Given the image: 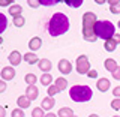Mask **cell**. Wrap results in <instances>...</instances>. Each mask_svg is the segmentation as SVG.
Masks as SVG:
<instances>
[{
	"instance_id": "cell-36",
	"label": "cell",
	"mask_w": 120,
	"mask_h": 117,
	"mask_svg": "<svg viewBox=\"0 0 120 117\" xmlns=\"http://www.w3.org/2000/svg\"><path fill=\"white\" fill-rule=\"evenodd\" d=\"M5 90H6V81H0V93H3V92H5Z\"/></svg>"
},
{
	"instance_id": "cell-20",
	"label": "cell",
	"mask_w": 120,
	"mask_h": 117,
	"mask_svg": "<svg viewBox=\"0 0 120 117\" xmlns=\"http://www.w3.org/2000/svg\"><path fill=\"white\" fill-rule=\"evenodd\" d=\"M104 48H105L107 51L112 53L116 48H117V44L114 42V39H108V41H105V42H104Z\"/></svg>"
},
{
	"instance_id": "cell-28",
	"label": "cell",
	"mask_w": 120,
	"mask_h": 117,
	"mask_svg": "<svg viewBox=\"0 0 120 117\" xmlns=\"http://www.w3.org/2000/svg\"><path fill=\"white\" fill-rule=\"evenodd\" d=\"M12 117H24V110H21V108H15L12 110Z\"/></svg>"
},
{
	"instance_id": "cell-8",
	"label": "cell",
	"mask_w": 120,
	"mask_h": 117,
	"mask_svg": "<svg viewBox=\"0 0 120 117\" xmlns=\"http://www.w3.org/2000/svg\"><path fill=\"white\" fill-rule=\"evenodd\" d=\"M22 59H24V57L21 56L20 51H12V53L9 54V57H8V60H9V63H11L12 66H18V65L22 62Z\"/></svg>"
},
{
	"instance_id": "cell-37",
	"label": "cell",
	"mask_w": 120,
	"mask_h": 117,
	"mask_svg": "<svg viewBox=\"0 0 120 117\" xmlns=\"http://www.w3.org/2000/svg\"><path fill=\"white\" fill-rule=\"evenodd\" d=\"M112 39H114V42L119 45V44H120V33H116V35L112 36Z\"/></svg>"
},
{
	"instance_id": "cell-11",
	"label": "cell",
	"mask_w": 120,
	"mask_h": 117,
	"mask_svg": "<svg viewBox=\"0 0 120 117\" xmlns=\"http://www.w3.org/2000/svg\"><path fill=\"white\" fill-rule=\"evenodd\" d=\"M26 96H27L30 101H35L36 98L39 96V90H38L36 86H27V89H26Z\"/></svg>"
},
{
	"instance_id": "cell-39",
	"label": "cell",
	"mask_w": 120,
	"mask_h": 117,
	"mask_svg": "<svg viewBox=\"0 0 120 117\" xmlns=\"http://www.w3.org/2000/svg\"><path fill=\"white\" fill-rule=\"evenodd\" d=\"M6 116V111H5V107L0 108V117H5Z\"/></svg>"
},
{
	"instance_id": "cell-5",
	"label": "cell",
	"mask_w": 120,
	"mask_h": 117,
	"mask_svg": "<svg viewBox=\"0 0 120 117\" xmlns=\"http://www.w3.org/2000/svg\"><path fill=\"white\" fill-rule=\"evenodd\" d=\"M77 72L80 75H87L90 71H92V68H90V62H89V57L86 54L80 56V57H77Z\"/></svg>"
},
{
	"instance_id": "cell-34",
	"label": "cell",
	"mask_w": 120,
	"mask_h": 117,
	"mask_svg": "<svg viewBox=\"0 0 120 117\" xmlns=\"http://www.w3.org/2000/svg\"><path fill=\"white\" fill-rule=\"evenodd\" d=\"M0 20H2V23H3V29L0 30V32H5V29H6V17L3 14H0Z\"/></svg>"
},
{
	"instance_id": "cell-16",
	"label": "cell",
	"mask_w": 120,
	"mask_h": 117,
	"mask_svg": "<svg viewBox=\"0 0 120 117\" xmlns=\"http://www.w3.org/2000/svg\"><path fill=\"white\" fill-rule=\"evenodd\" d=\"M104 66H105V69H107V71H110L111 74H112V72H114V71L119 68L117 62H116L114 59H107V60L104 62Z\"/></svg>"
},
{
	"instance_id": "cell-2",
	"label": "cell",
	"mask_w": 120,
	"mask_h": 117,
	"mask_svg": "<svg viewBox=\"0 0 120 117\" xmlns=\"http://www.w3.org/2000/svg\"><path fill=\"white\" fill-rule=\"evenodd\" d=\"M99 21L95 12H86L82 15V38L87 42H95L98 39L96 33H95V27L96 23Z\"/></svg>"
},
{
	"instance_id": "cell-33",
	"label": "cell",
	"mask_w": 120,
	"mask_h": 117,
	"mask_svg": "<svg viewBox=\"0 0 120 117\" xmlns=\"http://www.w3.org/2000/svg\"><path fill=\"white\" fill-rule=\"evenodd\" d=\"M87 77H89V78H98V71H96V69H92V71L87 74Z\"/></svg>"
},
{
	"instance_id": "cell-40",
	"label": "cell",
	"mask_w": 120,
	"mask_h": 117,
	"mask_svg": "<svg viewBox=\"0 0 120 117\" xmlns=\"http://www.w3.org/2000/svg\"><path fill=\"white\" fill-rule=\"evenodd\" d=\"M117 3H120V2H116V0H110V2H108V5H110V8H111V6H116Z\"/></svg>"
},
{
	"instance_id": "cell-44",
	"label": "cell",
	"mask_w": 120,
	"mask_h": 117,
	"mask_svg": "<svg viewBox=\"0 0 120 117\" xmlns=\"http://www.w3.org/2000/svg\"><path fill=\"white\" fill-rule=\"evenodd\" d=\"M112 117H120V116H117V114H114V116H112Z\"/></svg>"
},
{
	"instance_id": "cell-25",
	"label": "cell",
	"mask_w": 120,
	"mask_h": 117,
	"mask_svg": "<svg viewBox=\"0 0 120 117\" xmlns=\"http://www.w3.org/2000/svg\"><path fill=\"white\" fill-rule=\"evenodd\" d=\"M65 3L71 8H80L82 5V0H65Z\"/></svg>"
},
{
	"instance_id": "cell-30",
	"label": "cell",
	"mask_w": 120,
	"mask_h": 117,
	"mask_svg": "<svg viewBox=\"0 0 120 117\" xmlns=\"http://www.w3.org/2000/svg\"><path fill=\"white\" fill-rule=\"evenodd\" d=\"M110 11H111V14L119 15V14H120V3H117L116 6H111V8H110Z\"/></svg>"
},
{
	"instance_id": "cell-13",
	"label": "cell",
	"mask_w": 120,
	"mask_h": 117,
	"mask_svg": "<svg viewBox=\"0 0 120 117\" xmlns=\"http://www.w3.org/2000/svg\"><path fill=\"white\" fill-rule=\"evenodd\" d=\"M38 66H39V69L42 71L44 74H50V71H51V62L48 59H41L39 63H38Z\"/></svg>"
},
{
	"instance_id": "cell-7",
	"label": "cell",
	"mask_w": 120,
	"mask_h": 117,
	"mask_svg": "<svg viewBox=\"0 0 120 117\" xmlns=\"http://www.w3.org/2000/svg\"><path fill=\"white\" fill-rule=\"evenodd\" d=\"M0 75H2V80L3 81H9V80H12V78H15V69H14V66H5V68H2Z\"/></svg>"
},
{
	"instance_id": "cell-29",
	"label": "cell",
	"mask_w": 120,
	"mask_h": 117,
	"mask_svg": "<svg viewBox=\"0 0 120 117\" xmlns=\"http://www.w3.org/2000/svg\"><path fill=\"white\" fill-rule=\"evenodd\" d=\"M41 2V5H44V6H52V5H56V3H59V0H39Z\"/></svg>"
},
{
	"instance_id": "cell-42",
	"label": "cell",
	"mask_w": 120,
	"mask_h": 117,
	"mask_svg": "<svg viewBox=\"0 0 120 117\" xmlns=\"http://www.w3.org/2000/svg\"><path fill=\"white\" fill-rule=\"evenodd\" d=\"M96 3H98V5H104L105 2H104V0H96Z\"/></svg>"
},
{
	"instance_id": "cell-10",
	"label": "cell",
	"mask_w": 120,
	"mask_h": 117,
	"mask_svg": "<svg viewBox=\"0 0 120 117\" xmlns=\"http://www.w3.org/2000/svg\"><path fill=\"white\" fill-rule=\"evenodd\" d=\"M54 105H56V101L52 99L51 96H47V98H44L42 105H41V107H42V110H44V111H48V113H50L52 108H54Z\"/></svg>"
},
{
	"instance_id": "cell-23",
	"label": "cell",
	"mask_w": 120,
	"mask_h": 117,
	"mask_svg": "<svg viewBox=\"0 0 120 117\" xmlns=\"http://www.w3.org/2000/svg\"><path fill=\"white\" fill-rule=\"evenodd\" d=\"M12 23H14V26H15V27H22V26L26 24V18L22 17V15H20V17H15V18H12Z\"/></svg>"
},
{
	"instance_id": "cell-15",
	"label": "cell",
	"mask_w": 120,
	"mask_h": 117,
	"mask_svg": "<svg viewBox=\"0 0 120 117\" xmlns=\"http://www.w3.org/2000/svg\"><path fill=\"white\" fill-rule=\"evenodd\" d=\"M41 59H38V54H35V53H26L24 54V62L29 63V65H36V63H39Z\"/></svg>"
},
{
	"instance_id": "cell-19",
	"label": "cell",
	"mask_w": 120,
	"mask_h": 117,
	"mask_svg": "<svg viewBox=\"0 0 120 117\" xmlns=\"http://www.w3.org/2000/svg\"><path fill=\"white\" fill-rule=\"evenodd\" d=\"M21 12H22V6H20V5H12V6L9 8V14L12 15V18L20 17Z\"/></svg>"
},
{
	"instance_id": "cell-12",
	"label": "cell",
	"mask_w": 120,
	"mask_h": 117,
	"mask_svg": "<svg viewBox=\"0 0 120 117\" xmlns=\"http://www.w3.org/2000/svg\"><path fill=\"white\" fill-rule=\"evenodd\" d=\"M42 47V39L41 38H32L30 39V42H29V48H30V51L32 53H35V51H38L39 48Z\"/></svg>"
},
{
	"instance_id": "cell-46",
	"label": "cell",
	"mask_w": 120,
	"mask_h": 117,
	"mask_svg": "<svg viewBox=\"0 0 120 117\" xmlns=\"http://www.w3.org/2000/svg\"><path fill=\"white\" fill-rule=\"evenodd\" d=\"M72 117H78V116H75V114H74V116H72Z\"/></svg>"
},
{
	"instance_id": "cell-32",
	"label": "cell",
	"mask_w": 120,
	"mask_h": 117,
	"mask_svg": "<svg viewBox=\"0 0 120 117\" xmlns=\"http://www.w3.org/2000/svg\"><path fill=\"white\" fill-rule=\"evenodd\" d=\"M27 3H29V5L32 6V8H38V6L41 5V2H39V0H29Z\"/></svg>"
},
{
	"instance_id": "cell-45",
	"label": "cell",
	"mask_w": 120,
	"mask_h": 117,
	"mask_svg": "<svg viewBox=\"0 0 120 117\" xmlns=\"http://www.w3.org/2000/svg\"><path fill=\"white\" fill-rule=\"evenodd\" d=\"M117 26H119V29H120V21H119V24H117Z\"/></svg>"
},
{
	"instance_id": "cell-38",
	"label": "cell",
	"mask_w": 120,
	"mask_h": 117,
	"mask_svg": "<svg viewBox=\"0 0 120 117\" xmlns=\"http://www.w3.org/2000/svg\"><path fill=\"white\" fill-rule=\"evenodd\" d=\"M8 5H12V2H11V0H3V2H0V6H8Z\"/></svg>"
},
{
	"instance_id": "cell-22",
	"label": "cell",
	"mask_w": 120,
	"mask_h": 117,
	"mask_svg": "<svg viewBox=\"0 0 120 117\" xmlns=\"http://www.w3.org/2000/svg\"><path fill=\"white\" fill-rule=\"evenodd\" d=\"M24 80L26 83H27V86H36V80H38V77L35 74H27L24 77Z\"/></svg>"
},
{
	"instance_id": "cell-27",
	"label": "cell",
	"mask_w": 120,
	"mask_h": 117,
	"mask_svg": "<svg viewBox=\"0 0 120 117\" xmlns=\"http://www.w3.org/2000/svg\"><path fill=\"white\" fill-rule=\"evenodd\" d=\"M111 108L114 111H120V98H114L111 101Z\"/></svg>"
},
{
	"instance_id": "cell-35",
	"label": "cell",
	"mask_w": 120,
	"mask_h": 117,
	"mask_svg": "<svg viewBox=\"0 0 120 117\" xmlns=\"http://www.w3.org/2000/svg\"><path fill=\"white\" fill-rule=\"evenodd\" d=\"M112 95H114V98H120V86L114 87V90H112Z\"/></svg>"
},
{
	"instance_id": "cell-4",
	"label": "cell",
	"mask_w": 120,
	"mask_h": 117,
	"mask_svg": "<svg viewBox=\"0 0 120 117\" xmlns=\"http://www.w3.org/2000/svg\"><path fill=\"white\" fill-rule=\"evenodd\" d=\"M95 33L98 38L101 39H112V36L116 35V27L111 21H107V20H99L96 23V27H95Z\"/></svg>"
},
{
	"instance_id": "cell-24",
	"label": "cell",
	"mask_w": 120,
	"mask_h": 117,
	"mask_svg": "<svg viewBox=\"0 0 120 117\" xmlns=\"http://www.w3.org/2000/svg\"><path fill=\"white\" fill-rule=\"evenodd\" d=\"M32 117H45V111L42 110V107H36L32 111Z\"/></svg>"
},
{
	"instance_id": "cell-14",
	"label": "cell",
	"mask_w": 120,
	"mask_h": 117,
	"mask_svg": "<svg viewBox=\"0 0 120 117\" xmlns=\"http://www.w3.org/2000/svg\"><path fill=\"white\" fill-rule=\"evenodd\" d=\"M17 104H18V108H21V110H26V108H29V107H30L32 101H30L26 95H21V96L17 99Z\"/></svg>"
},
{
	"instance_id": "cell-43",
	"label": "cell",
	"mask_w": 120,
	"mask_h": 117,
	"mask_svg": "<svg viewBox=\"0 0 120 117\" xmlns=\"http://www.w3.org/2000/svg\"><path fill=\"white\" fill-rule=\"evenodd\" d=\"M89 117H99V114H90Z\"/></svg>"
},
{
	"instance_id": "cell-41",
	"label": "cell",
	"mask_w": 120,
	"mask_h": 117,
	"mask_svg": "<svg viewBox=\"0 0 120 117\" xmlns=\"http://www.w3.org/2000/svg\"><path fill=\"white\" fill-rule=\"evenodd\" d=\"M45 117H59V116L54 114V113H48V114H45Z\"/></svg>"
},
{
	"instance_id": "cell-21",
	"label": "cell",
	"mask_w": 120,
	"mask_h": 117,
	"mask_svg": "<svg viewBox=\"0 0 120 117\" xmlns=\"http://www.w3.org/2000/svg\"><path fill=\"white\" fill-rule=\"evenodd\" d=\"M56 86H57L59 90L62 92V90H65V89L68 87V80H66V78H62V77H60V78H57V80H56Z\"/></svg>"
},
{
	"instance_id": "cell-3",
	"label": "cell",
	"mask_w": 120,
	"mask_h": 117,
	"mask_svg": "<svg viewBox=\"0 0 120 117\" xmlns=\"http://www.w3.org/2000/svg\"><path fill=\"white\" fill-rule=\"evenodd\" d=\"M69 96L74 102H87L92 99L93 92L89 86H72L69 90Z\"/></svg>"
},
{
	"instance_id": "cell-17",
	"label": "cell",
	"mask_w": 120,
	"mask_h": 117,
	"mask_svg": "<svg viewBox=\"0 0 120 117\" xmlns=\"http://www.w3.org/2000/svg\"><path fill=\"white\" fill-rule=\"evenodd\" d=\"M57 116L59 117H72L74 111H72V108H69V107H63L57 111Z\"/></svg>"
},
{
	"instance_id": "cell-18",
	"label": "cell",
	"mask_w": 120,
	"mask_h": 117,
	"mask_svg": "<svg viewBox=\"0 0 120 117\" xmlns=\"http://www.w3.org/2000/svg\"><path fill=\"white\" fill-rule=\"evenodd\" d=\"M39 81H41V84H42V86H45V87H50L51 83H52L51 74H42V77L39 78Z\"/></svg>"
},
{
	"instance_id": "cell-31",
	"label": "cell",
	"mask_w": 120,
	"mask_h": 117,
	"mask_svg": "<svg viewBox=\"0 0 120 117\" xmlns=\"http://www.w3.org/2000/svg\"><path fill=\"white\" fill-rule=\"evenodd\" d=\"M112 78H114V80H117V81H120V66L114 71V72H112Z\"/></svg>"
},
{
	"instance_id": "cell-9",
	"label": "cell",
	"mask_w": 120,
	"mask_h": 117,
	"mask_svg": "<svg viewBox=\"0 0 120 117\" xmlns=\"http://www.w3.org/2000/svg\"><path fill=\"white\" fill-rule=\"evenodd\" d=\"M96 86H98V90L99 92H108L111 87V83L108 78H99V80L96 81Z\"/></svg>"
},
{
	"instance_id": "cell-1",
	"label": "cell",
	"mask_w": 120,
	"mask_h": 117,
	"mask_svg": "<svg viewBox=\"0 0 120 117\" xmlns=\"http://www.w3.org/2000/svg\"><path fill=\"white\" fill-rule=\"evenodd\" d=\"M69 30V18L65 14L57 12L51 17L50 23H48V32L52 38H57L60 35H65Z\"/></svg>"
},
{
	"instance_id": "cell-6",
	"label": "cell",
	"mask_w": 120,
	"mask_h": 117,
	"mask_svg": "<svg viewBox=\"0 0 120 117\" xmlns=\"http://www.w3.org/2000/svg\"><path fill=\"white\" fill-rule=\"evenodd\" d=\"M59 72L60 74H63V75H69L71 72H72V63L69 62L68 59H62V60H59Z\"/></svg>"
},
{
	"instance_id": "cell-26",
	"label": "cell",
	"mask_w": 120,
	"mask_h": 117,
	"mask_svg": "<svg viewBox=\"0 0 120 117\" xmlns=\"http://www.w3.org/2000/svg\"><path fill=\"white\" fill-rule=\"evenodd\" d=\"M47 92H48V96H54V95H57V93H60V90H59V87H57V86H56V84H51L50 86V87H48V90H47Z\"/></svg>"
}]
</instances>
